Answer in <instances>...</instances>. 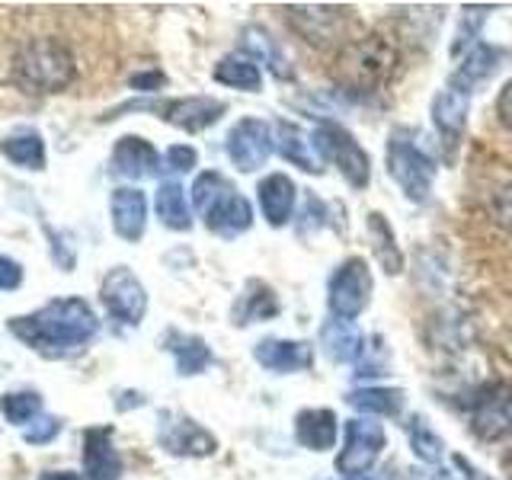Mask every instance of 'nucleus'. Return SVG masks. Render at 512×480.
Returning <instances> with one entry per match:
<instances>
[{
    "instance_id": "obj_39",
    "label": "nucleus",
    "mask_w": 512,
    "mask_h": 480,
    "mask_svg": "<svg viewBox=\"0 0 512 480\" xmlns=\"http://www.w3.org/2000/svg\"><path fill=\"white\" fill-rule=\"evenodd\" d=\"M455 468L464 474V480H490L484 471H480L477 468V464L474 461H468V458H464V455H455Z\"/></svg>"
},
{
    "instance_id": "obj_41",
    "label": "nucleus",
    "mask_w": 512,
    "mask_h": 480,
    "mask_svg": "<svg viewBox=\"0 0 512 480\" xmlns=\"http://www.w3.org/2000/svg\"><path fill=\"white\" fill-rule=\"evenodd\" d=\"M500 221L506 224V228H512V189H506L503 199H500Z\"/></svg>"
},
{
    "instance_id": "obj_7",
    "label": "nucleus",
    "mask_w": 512,
    "mask_h": 480,
    "mask_svg": "<svg viewBox=\"0 0 512 480\" xmlns=\"http://www.w3.org/2000/svg\"><path fill=\"white\" fill-rule=\"evenodd\" d=\"M372 298V269L362 256H349L346 263L336 266L327 285V304L333 317L340 320H356Z\"/></svg>"
},
{
    "instance_id": "obj_36",
    "label": "nucleus",
    "mask_w": 512,
    "mask_h": 480,
    "mask_svg": "<svg viewBox=\"0 0 512 480\" xmlns=\"http://www.w3.org/2000/svg\"><path fill=\"white\" fill-rule=\"evenodd\" d=\"M23 285V266L0 253V292H13Z\"/></svg>"
},
{
    "instance_id": "obj_21",
    "label": "nucleus",
    "mask_w": 512,
    "mask_h": 480,
    "mask_svg": "<svg viewBox=\"0 0 512 480\" xmlns=\"http://www.w3.org/2000/svg\"><path fill=\"white\" fill-rule=\"evenodd\" d=\"M468 112H471V93L455 84H448L436 100H432V122H436L439 135L452 141L461 138L464 125H468Z\"/></svg>"
},
{
    "instance_id": "obj_33",
    "label": "nucleus",
    "mask_w": 512,
    "mask_h": 480,
    "mask_svg": "<svg viewBox=\"0 0 512 480\" xmlns=\"http://www.w3.org/2000/svg\"><path fill=\"white\" fill-rule=\"evenodd\" d=\"M0 410H4V420L13 426H26L39 416L42 410V397L36 391H10L0 400Z\"/></svg>"
},
{
    "instance_id": "obj_9",
    "label": "nucleus",
    "mask_w": 512,
    "mask_h": 480,
    "mask_svg": "<svg viewBox=\"0 0 512 480\" xmlns=\"http://www.w3.org/2000/svg\"><path fill=\"white\" fill-rule=\"evenodd\" d=\"M471 429L480 442H500L512 432V388L506 381H490L471 404Z\"/></svg>"
},
{
    "instance_id": "obj_2",
    "label": "nucleus",
    "mask_w": 512,
    "mask_h": 480,
    "mask_svg": "<svg viewBox=\"0 0 512 480\" xmlns=\"http://www.w3.org/2000/svg\"><path fill=\"white\" fill-rule=\"evenodd\" d=\"M192 202L205 218V228L218 237H237L244 234L253 224V208L250 202L240 196L231 186L228 176H221L215 170L202 173L196 186H192Z\"/></svg>"
},
{
    "instance_id": "obj_28",
    "label": "nucleus",
    "mask_w": 512,
    "mask_h": 480,
    "mask_svg": "<svg viewBox=\"0 0 512 480\" xmlns=\"http://www.w3.org/2000/svg\"><path fill=\"white\" fill-rule=\"evenodd\" d=\"M215 80L224 87L256 93L263 87V71H260V64H256L253 58H247V55H224L215 64Z\"/></svg>"
},
{
    "instance_id": "obj_8",
    "label": "nucleus",
    "mask_w": 512,
    "mask_h": 480,
    "mask_svg": "<svg viewBox=\"0 0 512 480\" xmlns=\"http://www.w3.org/2000/svg\"><path fill=\"white\" fill-rule=\"evenodd\" d=\"M384 452V429L375 420L352 416L343 426V448L336 455V471L343 477H365Z\"/></svg>"
},
{
    "instance_id": "obj_14",
    "label": "nucleus",
    "mask_w": 512,
    "mask_h": 480,
    "mask_svg": "<svg viewBox=\"0 0 512 480\" xmlns=\"http://www.w3.org/2000/svg\"><path fill=\"white\" fill-rule=\"evenodd\" d=\"M224 106L215 96H186V100H173L167 103L164 109V119L173 125V128H183V132L196 135V132H205V128H212L221 116H224Z\"/></svg>"
},
{
    "instance_id": "obj_24",
    "label": "nucleus",
    "mask_w": 512,
    "mask_h": 480,
    "mask_svg": "<svg viewBox=\"0 0 512 480\" xmlns=\"http://www.w3.org/2000/svg\"><path fill=\"white\" fill-rule=\"evenodd\" d=\"M279 314V298L272 292L269 285L263 282H247V292L237 298L234 304V324L237 327H247L253 320H266V317H276Z\"/></svg>"
},
{
    "instance_id": "obj_18",
    "label": "nucleus",
    "mask_w": 512,
    "mask_h": 480,
    "mask_svg": "<svg viewBox=\"0 0 512 480\" xmlns=\"http://www.w3.org/2000/svg\"><path fill=\"white\" fill-rule=\"evenodd\" d=\"M84 471L90 480H119L122 458L112 448V429L93 426L84 432Z\"/></svg>"
},
{
    "instance_id": "obj_45",
    "label": "nucleus",
    "mask_w": 512,
    "mask_h": 480,
    "mask_svg": "<svg viewBox=\"0 0 512 480\" xmlns=\"http://www.w3.org/2000/svg\"><path fill=\"white\" fill-rule=\"evenodd\" d=\"M87 480H90V477H87Z\"/></svg>"
},
{
    "instance_id": "obj_5",
    "label": "nucleus",
    "mask_w": 512,
    "mask_h": 480,
    "mask_svg": "<svg viewBox=\"0 0 512 480\" xmlns=\"http://www.w3.org/2000/svg\"><path fill=\"white\" fill-rule=\"evenodd\" d=\"M314 151L330 160V164L343 173V180L352 186V189H365L368 180H372V160H368L365 148L352 138L343 125L336 122H320L314 128Z\"/></svg>"
},
{
    "instance_id": "obj_17",
    "label": "nucleus",
    "mask_w": 512,
    "mask_h": 480,
    "mask_svg": "<svg viewBox=\"0 0 512 480\" xmlns=\"http://www.w3.org/2000/svg\"><path fill=\"white\" fill-rule=\"evenodd\" d=\"M256 199H260L263 218L272 224V228H282V224H288V218H292V212H295L298 189L292 183V176L269 173L260 180V186H256Z\"/></svg>"
},
{
    "instance_id": "obj_26",
    "label": "nucleus",
    "mask_w": 512,
    "mask_h": 480,
    "mask_svg": "<svg viewBox=\"0 0 512 480\" xmlns=\"http://www.w3.org/2000/svg\"><path fill=\"white\" fill-rule=\"evenodd\" d=\"M365 228H368V240H372V250L378 256V263L384 266V272H388V276H400V272H404V253L397 247L391 224L384 221L381 212H372L365 218Z\"/></svg>"
},
{
    "instance_id": "obj_19",
    "label": "nucleus",
    "mask_w": 512,
    "mask_h": 480,
    "mask_svg": "<svg viewBox=\"0 0 512 480\" xmlns=\"http://www.w3.org/2000/svg\"><path fill=\"white\" fill-rule=\"evenodd\" d=\"M336 436H340V423L327 407H308L295 416V439L308 452H327L336 445Z\"/></svg>"
},
{
    "instance_id": "obj_34",
    "label": "nucleus",
    "mask_w": 512,
    "mask_h": 480,
    "mask_svg": "<svg viewBox=\"0 0 512 480\" xmlns=\"http://www.w3.org/2000/svg\"><path fill=\"white\" fill-rule=\"evenodd\" d=\"M61 432V420H55V416H42L39 423H32L26 432H23V439L29 445H45V442H52L55 436Z\"/></svg>"
},
{
    "instance_id": "obj_25",
    "label": "nucleus",
    "mask_w": 512,
    "mask_h": 480,
    "mask_svg": "<svg viewBox=\"0 0 512 480\" xmlns=\"http://www.w3.org/2000/svg\"><path fill=\"white\" fill-rule=\"evenodd\" d=\"M240 39H244L240 45H244L253 58H260L279 80H292V77H295L292 64H288V58L282 55V48L276 45V39H272L266 29H260V26H247L244 32H240Z\"/></svg>"
},
{
    "instance_id": "obj_38",
    "label": "nucleus",
    "mask_w": 512,
    "mask_h": 480,
    "mask_svg": "<svg viewBox=\"0 0 512 480\" xmlns=\"http://www.w3.org/2000/svg\"><path fill=\"white\" fill-rule=\"evenodd\" d=\"M135 90H141V93H148V90H154V87H160L164 84V74L160 71H144V74H132V80H128Z\"/></svg>"
},
{
    "instance_id": "obj_22",
    "label": "nucleus",
    "mask_w": 512,
    "mask_h": 480,
    "mask_svg": "<svg viewBox=\"0 0 512 480\" xmlns=\"http://www.w3.org/2000/svg\"><path fill=\"white\" fill-rule=\"evenodd\" d=\"M506 61H509V52H506V48H500V45H487V42H484V45H474L471 52L464 55L461 68H458L455 77H452V84L471 93L474 84H480V80L493 77L496 71L503 68Z\"/></svg>"
},
{
    "instance_id": "obj_15",
    "label": "nucleus",
    "mask_w": 512,
    "mask_h": 480,
    "mask_svg": "<svg viewBox=\"0 0 512 480\" xmlns=\"http://www.w3.org/2000/svg\"><path fill=\"white\" fill-rule=\"evenodd\" d=\"M109 212H112V228H116L122 240H128V244L141 240L144 224H148V199H144L141 189L119 186L109 199Z\"/></svg>"
},
{
    "instance_id": "obj_35",
    "label": "nucleus",
    "mask_w": 512,
    "mask_h": 480,
    "mask_svg": "<svg viewBox=\"0 0 512 480\" xmlns=\"http://www.w3.org/2000/svg\"><path fill=\"white\" fill-rule=\"evenodd\" d=\"M196 148H189V144H173V148L167 151V167L176 170V173H189L192 167H196Z\"/></svg>"
},
{
    "instance_id": "obj_4",
    "label": "nucleus",
    "mask_w": 512,
    "mask_h": 480,
    "mask_svg": "<svg viewBox=\"0 0 512 480\" xmlns=\"http://www.w3.org/2000/svg\"><path fill=\"white\" fill-rule=\"evenodd\" d=\"M397 64L394 45L384 42V36H365L343 48L340 61H336V74L349 90H375L391 77Z\"/></svg>"
},
{
    "instance_id": "obj_31",
    "label": "nucleus",
    "mask_w": 512,
    "mask_h": 480,
    "mask_svg": "<svg viewBox=\"0 0 512 480\" xmlns=\"http://www.w3.org/2000/svg\"><path fill=\"white\" fill-rule=\"evenodd\" d=\"M0 151H4V157L13 160L16 167H29V170L45 167V144H42V135L32 132V128L29 132H16V135L4 138Z\"/></svg>"
},
{
    "instance_id": "obj_23",
    "label": "nucleus",
    "mask_w": 512,
    "mask_h": 480,
    "mask_svg": "<svg viewBox=\"0 0 512 480\" xmlns=\"http://www.w3.org/2000/svg\"><path fill=\"white\" fill-rule=\"evenodd\" d=\"M276 151L288 160V164L301 167L304 173H320V157L314 151V141L301 132L292 122L276 125Z\"/></svg>"
},
{
    "instance_id": "obj_1",
    "label": "nucleus",
    "mask_w": 512,
    "mask_h": 480,
    "mask_svg": "<svg viewBox=\"0 0 512 480\" xmlns=\"http://www.w3.org/2000/svg\"><path fill=\"white\" fill-rule=\"evenodd\" d=\"M96 330H100V320L80 298H55L39 311L10 320V333L16 340L45 356H64V352L80 349L93 340Z\"/></svg>"
},
{
    "instance_id": "obj_44",
    "label": "nucleus",
    "mask_w": 512,
    "mask_h": 480,
    "mask_svg": "<svg viewBox=\"0 0 512 480\" xmlns=\"http://www.w3.org/2000/svg\"><path fill=\"white\" fill-rule=\"evenodd\" d=\"M343 480H375V477H343Z\"/></svg>"
},
{
    "instance_id": "obj_20",
    "label": "nucleus",
    "mask_w": 512,
    "mask_h": 480,
    "mask_svg": "<svg viewBox=\"0 0 512 480\" xmlns=\"http://www.w3.org/2000/svg\"><path fill=\"white\" fill-rule=\"evenodd\" d=\"M320 346H324L330 362L349 365V362H356L365 352V336L356 330L352 320L333 317V320H327L324 327H320Z\"/></svg>"
},
{
    "instance_id": "obj_27",
    "label": "nucleus",
    "mask_w": 512,
    "mask_h": 480,
    "mask_svg": "<svg viewBox=\"0 0 512 480\" xmlns=\"http://www.w3.org/2000/svg\"><path fill=\"white\" fill-rule=\"evenodd\" d=\"M164 346L176 356V372L180 375H199L212 365V349H208L205 340H199V336H186V333L170 330Z\"/></svg>"
},
{
    "instance_id": "obj_40",
    "label": "nucleus",
    "mask_w": 512,
    "mask_h": 480,
    "mask_svg": "<svg viewBox=\"0 0 512 480\" xmlns=\"http://www.w3.org/2000/svg\"><path fill=\"white\" fill-rule=\"evenodd\" d=\"M410 480H455L448 471H436V468H420V471H413Z\"/></svg>"
},
{
    "instance_id": "obj_6",
    "label": "nucleus",
    "mask_w": 512,
    "mask_h": 480,
    "mask_svg": "<svg viewBox=\"0 0 512 480\" xmlns=\"http://www.w3.org/2000/svg\"><path fill=\"white\" fill-rule=\"evenodd\" d=\"M388 173L404 189V196L410 202H426L432 183H436V164H432V157L407 138L388 141Z\"/></svg>"
},
{
    "instance_id": "obj_42",
    "label": "nucleus",
    "mask_w": 512,
    "mask_h": 480,
    "mask_svg": "<svg viewBox=\"0 0 512 480\" xmlns=\"http://www.w3.org/2000/svg\"><path fill=\"white\" fill-rule=\"evenodd\" d=\"M39 480H80L77 474H71V471H45Z\"/></svg>"
},
{
    "instance_id": "obj_37",
    "label": "nucleus",
    "mask_w": 512,
    "mask_h": 480,
    "mask_svg": "<svg viewBox=\"0 0 512 480\" xmlns=\"http://www.w3.org/2000/svg\"><path fill=\"white\" fill-rule=\"evenodd\" d=\"M496 119H500V125L506 128V132H512V80L500 90V100H496Z\"/></svg>"
},
{
    "instance_id": "obj_10",
    "label": "nucleus",
    "mask_w": 512,
    "mask_h": 480,
    "mask_svg": "<svg viewBox=\"0 0 512 480\" xmlns=\"http://www.w3.org/2000/svg\"><path fill=\"white\" fill-rule=\"evenodd\" d=\"M272 148H276V138H272V128L263 119H240L224 141V151L240 173L260 170L272 157Z\"/></svg>"
},
{
    "instance_id": "obj_12",
    "label": "nucleus",
    "mask_w": 512,
    "mask_h": 480,
    "mask_svg": "<svg viewBox=\"0 0 512 480\" xmlns=\"http://www.w3.org/2000/svg\"><path fill=\"white\" fill-rule=\"evenodd\" d=\"M157 439L170 455H186V458L215 455V448H218V439L205 426H199L196 420H189V416L173 413V410L160 413Z\"/></svg>"
},
{
    "instance_id": "obj_13",
    "label": "nucleus",
    "mask_w": 512,
    "mask_h": 480,
    "mask_svg": "<svg viewBox=\"0 0 512 480\" xmlns=\"http://www.w3.org/2000/svg\"><path fill=\"white\" fill-rule=\"evenodd\" d=\"M253 359L266 372L295 375V372H308L314 365V346L301 340H276V336H269V340H260L253 346Z\"/></svg>"
},
{
    "instance_id": "obj_43",
    "label": "nucleus",
    "mask_w": 512,
    "mask_h": 480,
    "mask_svg": "<svg viewBox=\"0 0 512 480\" xmlns=\"http://www.w3.org/2000/svg\"><path fill=\"white\" fill-rule=\"evenodd\" d=\"M503 471H506V480H512V452H509L506 461H503Z\"/></svg>"
},
{
    "instance_id": "obj_30",
    "label": "nucleus",
    "mask_w": 512,
    "mask_h": 480,
    "mask_svg": "<svg viewBox=\"0 0 512 480\" xmlns=\"http://www.w3.org/2000/svg\"><path fill=\"white\" fill-rule=\"evenodd\" d=\"M404 391L400 388H359L346 394V404L359 413H378V416H397L404 410Z\"/></svg>"
},
{
    "instance_id": "obj_11",
    "label": "nucleus",
    "mask_w": 512,
    "mask_h": 480,
    "mask_svg": "<svg viewBox=\"0 0 512 480\" xmlns=\"http://www.w3.org/2000/svg\"><path fill=\"white\" fill-rule=\"evenodd\" d=\"M100 298L106 304V311L122 320V324H141L144 311H148V292L144 285L138 282V276L132 269L116 266L106 272V279L100 285Z\"/></svg>"
},
{
    "instance_id": "obj_32",
    "label": "nucleus",
    "mask_w": 512,
    "mask_h": 480,
    "mask_svg": "<svg viewBox=\"0 0 512 480\" xmlns=\"http://www.w3.org/2000/svg\"><path fill=\"white\" fill-rule=\"evenodd\" d=\"M410 448L423 464H429V468L432 464H439L445 455V442L432 432V426L423 420V416H413L410 420Z\"/></svg>"
},
{
    "instance_id": "obj_29",
    "label": "nucleus",
    "mask_w": 512,
    "mask_h": 480,
    "mask_svg": "<svg viewBox=\"0 0 512 480\" xmlns=\"http://www.w3.org/2000/svg\"><path fill=\"white\" fill-rule=\"evenodd\" d=\"M157 218L167 224L170 231H189L192 228V215H189V205H186V192L176 180H164L157 189Z\"/></svg>"
},
{
    "instance_id": "obj_3",
    "label": "nucleus",
    "mask_w": 512,
    "mask_h": 480,
    "mask_svg": "<svg viewBox=\"0 0 512 480\" xmlns=\"http://www.w3.org/2000/svg\"><path fill=\"white\" fill-rule=\"evenodd\" d=\"M13 74L32 93H58L71 84L77 68L68 45L52 36H39L20 48L13 61Z\"/></svg>"
},
{
    "instance_id": "obj_16",
    "label": "nucleus",
    "mask_w": 512,
    "mask_h": 480,
    "mask_svg": "<svg viewBox=\"0 0 512 480\" xmlns=\"http://www.w3.org/2000/svg\"><path fill=\"white\" fill-rule=\"evenodd\" d=\"M112 170L125 176V180H144V176H154L160 170V154L154 151L151 141L125 135L116 141V151H112Z\"/></svg>"
}]
</instances>
